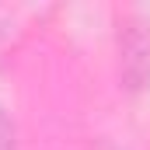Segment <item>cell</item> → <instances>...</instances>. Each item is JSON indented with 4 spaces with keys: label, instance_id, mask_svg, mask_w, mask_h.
I'll use <instances>...</instances> for the list:
<instances>
[{
    "label": "cell",
    "instance_id": "6da1fadb",
    "mask_svg": "<svg viewBox=\"0 0 150 150\" xmlns=\"http://www.w3.org/2000/svg\"><path fill=\"white\" fill-rule=\"evenodd\" d=\"M0 150H18L14 143V122H11V115L0 108Z\"/></svg>",
    "mask_w": 150,
    "mask_h": 150
}]
</instances>
